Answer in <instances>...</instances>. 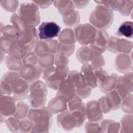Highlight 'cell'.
<instances>
[{
  "label": "cell",
  "instance_id": "1",
  "mask_svg": "<svg viewBox=\"0 0 133 133\" xmlns=\"http://www.w3.org/2000/svg\"><path fill=\"white\" fill-rule=\"evenodd\" d=\"M68 72L66 65L52 66L45 70L43 77L47 84L52 89H58Z\"/></svg>",
  "mask_w": 133,
  "mask_h": 133
},
{
  "label": "cell",
  "instance_id": "2",
  "mask_svg": "<svg viewBox=\"0 0 133 133\" xmlns=\"http://www.w3.org/2000/svg\"><path fill=\"white\" fill-rule=\"evenodd\" d=\"M49 112L47 109L31 110L29 117L33 124V129H41V131L43 129H48L51 116Z\"/></svg>",
  "mask_w": 133,
  "mask_h": 133
},
{
  "label": "cell",
  "instance_id": "3",
  "mask_svg": "<svg viewBox=\"0 0 133 133\" xmlns=\"http://www.w3.org/2000/svg\"><path fill=\"white\" fill-rule=\"evenodd\" d=\"M47 89L45 85L40 81L35 83L30 88L29 101L32 107L38 108L44 104L46 99Z\"/></svg>",
  "mask_w": 133,
  "mask_h": 133
},
{
  "label": "cell",
  "instance_id": "4",
  "mask_svg": "<svg viewBox=\"0 0 133 133\" xmlns=\"http://www.w3.org/2000/svg\"><path fill=\"white\" fill-rule=\"evenodd\" d=\"M20 6V19L26 26L36 25L39 22V16L37 7L31 4H25Z\"/></svg>",
  "mask_w": 133,
  "mask_h": 133
},
{
  "label": "cell",
  "instance_id": "5",
  "mask_svg": "<svg viewBox=\"0 0 133 133\" xmlns=\"http://www.w3.org/2000/svg\"><path fill=\"white\" fill-rule=\"evenodd\" d=\"M113 18V14L106 8L97 7L90 17V22L98 28L103 29L110 25Z\"/></svg>",
  "mask_w": 133,
  "mask_h": 133
},
{
  "label": "cell",
  "instance_id": "6",
  "mask_svg": "<svg viewBox=\"0 0 133 133\" xmlns=\"http://www.w3.org/2000/svg\"><path fill=\"white\" fill-rule=\"evenodd\" d=\"M97 31L89 24H80L77 26L75 31V37L82 45H86L94 40Z\"/></svg>",
  "mask_w": 133,
  "mask_h": 133
},
{
  "label": "cell",
  "instance_id": "7",
  "mask_svg": "<svg viewBox=\"0 0 133 133\" xmlns=\"http://www.w3.org/2000/svg\"><path fill=\"white\" fill-rule=\"evenodd\" d=\"M60 27L54 22H43L38 28V35L41 39H51L58 36Z\"/></svg>",
  "mask_w": 133,
  "mask_h": 133
},
{
  "label": "cell",
  "instance_id": "8",
  "mask_svg": "<svg viewBox=\"0 0 133 133\" xmlns=\"http://www.w3.org/2000/svg\"><path fill=\"white\" fill-rule=\"evenodd\" d=\"M69 78L72 81L75 91L79 96L86 98L91 92L90 88H87V85L83 75L77 72H72L70 73Z\"/></svg>",
  "mask_w": 133,
  "mask_h": 133
},
{
  "label": "cell",
  "instance_id": "9",
  "mask_svg": "<svg viewBox=\"0 0 133 133\" xmlns=\"http://www.w3.org/2000/svg\"><path fill=\"white\" fill-rule=\"evenodd\" d=\"M21 77L27 83H31L40 77L42 74L41 68L34 64H26L20 71Z\"/></svg>",
  "mask_w": 133,
  "mask_h": 133
},
{
  "label": "cell",
  "instance_id": "10",
  "mask_svg": "<svg viewBox=\"0 0 133 133\" xmlns=\"http://www.w3.org/2000/svg\"><path fill=\"white\" fill-rule=\"evenodd\" d=\"M97 71L95 72V74L97 78H98L101 90L103 92H108L112 88H113L116 84V79L117 78H113L115 77L116 76H109L106 72L103 70Z\"/></svg>",
  "mask_w": 133,
  "mask_h": 133
},
{
  "label": "cell",
  "instance_id": "11",
  "mask_svg": "<svg viewBox=\"0 0 133 133\" xmlns=\"http://www.w3.org/2000/svg\"><path fill=\"white\" fill-rule=\"evenodd\" d=\"M58 44L56 41L48 39L37 43L35 51L36 56L45 54H54L57 50Z\"/></svg>",
  "mask_w": 133,
  "mask_h": 133
},
{
  "label": "cell",
  "instance_id": "12",
  "mask_svg": "<svg viewBox=\"0 0 133 133\" xmlns=\"http://www.w3.org/2000/svg\"><path fill=\"white\" fill-rule=\"evenodd\" d=\"M11 88L14 97L18 100L25 98L29 90L28 83L23 79L20 78H18L12 84Z\"/></svg>",
  "mask_w": 133,
  "mask_h": 133
},
{
  "label": "cell",
  "instance_id": "13",
  "mask_svg": "<svg viewBox=\"0 0 133 133\" xmlns=\"http://www.w3.org/2000/svg\"><path fill=\"white\" fill-rule=\"evenodd\" d=\"M108 38V36L104 31L97 32L95 38L91 43L90 47L92 50L99 53L103 52L107 46Z\"/></svg>",
  "mask_w": 133,
  "mask_h": 133
},
{
  "label": "cell",
  "instance_id": "14",
  "mask_svg": "<svg viewBox=\"0 0 133 133\" xmlns=\"http://www.w3.org/2000/svg\"><path fill=\"white\" fill-rule=\"evenodd\" d=\"M1 112L4 117L9 116L15 113V99L9 96H1Z\"/></svg>",
  "mask_w": 133,
  "mask_h": 133
},
{
  "label": "cell",
  "instance_id": "15",
  "mask_svg": "<svg viewBox=\"0 0 133 133\" xmlns=\"http://www.w3.org/2000/svg\"><path fill=\"white\" fill-rule=\"evenodd\" d=\"M92 66L86 64L83 66L82 69V72L84 74V78L86 82V84L90 87L95 88L97 86V77L95 73L93 72V69Z\"/></svg>",
  "mask_w": 133,
  "mask_h": 133
},
{
  "label": "cell",
  "instance_id": "16",
  "mask_svg": "<svg viewBox=\"0 0 133 133\" xmlns=\"http://www.w3.org/2000/svg\"><path fill=\"white\" fill-rule=\"evenodd\" d=\"M75 36L71 30L65 29L60 34V43L64 45H74L75 41Z\"/></svg>",
  "mask_w": 133,
  "mask_h": 133
},
{
  "label": "cell",
  "instance_id": "17",
  "mask_svg": "<svg viewBox=\"0 0 133 133\" xmlns=\"http://www.w3.org/2000/svg\"><path fill=\"white\" fill-rule=\"evenodd\" d=\"M117 34L126 37H132V23L126 21L124 22L118 29Z\"/></svg>",
  "mask_w": 133,
  "mask_h": 133
},
{
  "label": "cell",
  "instance_id": "18",
  "mask_svg": "<svg viewBox=\"0 0 133 133\" xmlns=\"http://www.w3.org/2000/svg\"><path fill=\"white\" fill-rule=\"evenodd\" d=\"M7 68L11 70H18L21 69V58L9 56L7 57L6 61Z\"/></svg>",
  "mask_w": 133,
  "mask_h": 133
},
{
  "label": "cell",
  "instance_id": "19",
  "mask_svg": "<svg viewBox=\"0 0 133 133\" xmlns=\"http://www.w3.org/2000/svg\"><path fill=\"white\" fill-rule=\"evenodd\" d=\"M17 105V110L15 112L16 114L15 115V117H18L19 118H22L25 116L28 111V107L26 103L22 102V103H18Z\"/></svg>",
  "mask_w": 133,
  "mask_h": 133
}]
</instances>
